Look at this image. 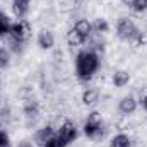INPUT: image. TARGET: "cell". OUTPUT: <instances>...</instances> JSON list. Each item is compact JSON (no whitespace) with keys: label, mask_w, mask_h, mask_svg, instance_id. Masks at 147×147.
Returning a JSON list of instances; mask_svg holds the SVG:
<instances>
[{"label":"cell","mask_w":147,"mask_h":147,"mask_svg":"<svg viewBox=\"0 0 147 147\" xmlns=\"http://www.w3.org/2000/svg\"><path fill=\"white\" fill-rule=\"evenodd\" d=\"M43 147H67V146H65V144H63V140L55 134V135H53V137H51V139H50V140H48Z\"/></svg>","instance_id":"cell-21"},{"label":"cell","mask_w":147,"mask_h":147,"mask_svg":"<svg viewBox=\"0 0 147 147\" xmlns=\"http://www.w3.org/2000/svg\"><path fill=\"white\" fill-rule=\"evenodd\" d=\"M55 134H57V132H55V128H53L51 125H45V127L38 128L36 132H34V142H36L39 147H43Z\"/></svg>","instance_id":"cell-6"},{"label":"cell","mask_w":147,"mask_h":147,"mask_svg":"<svg viewBox=\"0 0 147 147\" xmlns=\"http://www.w3.org/2000/svg\"><path fill=\"white\" fill-rule=\"evenodd\" d=\"M0 80H2V79H0Z\"/></svg>","instance_id":"cell-26"},{"label":"cell","mask_w":147,"mask_h":147,"mask_svg":"<svg viewBox=\"0 0 147 147\" xmlns=\"http://www.w3.org/2000/svg\"><path fill=\"white\" fill-rule=\"evenodd\" d=\"M118 110H120V113H121V115H125V116L132 115L134 111L137 110V99H135L132 94L123 96V98L120 99V103H118Z\"/></svg>","instance_id":"cell-8"},{"label":"cell","mask_w":147,"mask_h":147,"mask_svg":"<svg viewBox=\"0 0 147 147\" xmlns=\"http://www.w3.org/2000/svg\"><path fill=\"white\" fill-rule=\"evenodd\" d=\"M92 31L94 33H99V34H105V33H108L110 31V24H108V21L106 19H96L94 22H92Z\"/></svg>","instance_id":"cell-17"},{"label":"cell","mask_w":147,"mask_h":147,"mask_svg":"<svg viewBox=\"0 0 147 147\" xmlns=\"http://www.w3.org/2000/svg\"><path fill=\"white\" fill-rule=\"evenodd\" d=\"M10 144V137L5 130H0V147H9Z\"/></svg>","instance_id":"cell-22"},{"label":"cell","mask_w":147,"mask_h":147,"mask_svg":"<svg viewBox=\"0 0 147 147\" xmlns=\"http://www.w3.org/2000/svg\"><path fill=\"white\" fill-rule=\"evenodd\" d=\"M84 135L87 139H92V140H101L106 134V128H105V123H103V118L98 111H92L87 115V120L84 121Z\"/></svg>","instance_id":"cell-2"},{"label":"cell","mask_w":147,"mask_h":147,"mask_svg":"<svg viewBox=\"0 0 147 147\" xmlns=\"http://www.w3.org/2000/svg\"><path fill=\"white\" fill-rule=\"evenodd\" d=\"M140 103H142V108L147 111V94L144 96V98H142V99H140Z\"/></svg>","instance_id":"cell-24"},{"label":"cell","mask_w":147,"mask_h":147,"mask_svg":"<svg viewBox=\"0 0 147 147\" xmlns=\"http://www.w3.org/2000/svg\"><path fill=\"white\" fill-rule=\"evenodd\" d=\"M134 43L137 46H147V31L146 29H139V33L134 38Z\"/></svg>","instance_id":"cell-20"},{"label":"cell","mask_w":147,"mask_h":147,"mask_svg":"<svg viewBox=\"0 0 147 147\" xmlns=\"http://www.w3.org/2000/svg\"><path fill=\"white\" fill-rule=\"evenodd\" d=\"M57 135L63 140L65 146H69V144L75 142V139H77V135H79V130H77V127H75L74 121L65 120V121L57 128Z\"/></svg>","instance_id":"cell-5"},{"label":"cell","mask_w":147,"mask_h":147,"mask_svg":"<svg viewBox=\"0 0 147 147\" xmlns=\"http://www.w3.org/2000/svg\"><path fill=\"white\" fill-rule=\"evenodd\" d=\"M24 118H26V121L28 123H34L38 120V116H39V105H38V101L34 99H28L26 103H24Z\"/></svg>","instance_id":"cell-7"},{"label":"cell","mask_w":147,"mask_h":147,"mask_svg":"<svg viewBox=\"0 0 147 147\" xmlns=\"http://www.w3.org/2000/svg\"><path fill=\"white\" fill-rule=\"evenodd\" d=\"M111 80H113V86L123 87V86H127V84L130 82V74L127 72V70H115Z\"/></svg>","instance_id":"cell-13"},{"label":"cell","mask_w":147,"mask_h":147,"mask_svg":"<svg viewBox=\"0 0 147 147\" xmlns=\"http://www.w3.org/2000/svg\"><path fill=\"white\" fill-rule=\"evenodd\" d=\"M137 33H139V28L130 17H121L116 22V36L121 41H134Z\"/></svg>","instance_id":"cell-3"},{"label":"cell","mask_w":147,"mask_h":147,"mask_svg":"<svg viewBox=\"0 0 147 147\" xmlns=\"http://www.w3.org/2000/svg\"><path fill=\"white\" fill-rule=\"evenodd\" d=\"M17 147H34V146H33L29 140H21V142L17 144Z\"/></svg>","instance_id":"cell-23"},{"label":"cell","mask_w":147,"mask_h":147,"mask_svg":"<svg viewBox=\"0 0 147 147\" xmlns=\"http://www.w3.org/2000/svg\"><path fill=\"white\" fill-rule=\"evenodd\" d=\"M82 103H84L86 106H94V105H98V103H99V91L94 89V87L84 89V92H82Z\"/></svg>","instance_id":"cell-11"},{"label":"cell","mask_w":147,"mask_h":147,"mask_svg":"<svg viewBox=\"0 0 147 147\" xmlns=\"http://www.w3.org/2000/svg\"><path fill=\"white\" fill-rule=\"evenodd\" d=\"M67 43H69V46H72V48H77V46L84 45V43H86V39L80 36L79 33H75L74 29H70V31H69V34H67Z\"/></svg>","instance_id":"cell-16"},{"label":"cell","mask_w":147,"mask_h":147,"mask_svg":"<svg viewBox=\"0 0 147 147\" xmlns=\"http://www.w3.org/2000/svg\"><path fill=\"white\" fill-rule=\"evenodd\" d=\"M99 69V55L92 50H84L75 58V74L77 79L82 82H87L94 77V74Z\"/></svg>","instance_id":"cell-1"},{"label":"cell","mask_w":147,"mask_h":147,"mask_svg":"<svg viewBox=\"0 0 147 147\" xmlns=\"http://www.w3.org/2000/svg\"><path fill=\"white\" fill-rule=\"evenodd\" d=\"M10 65V50L0 46V69H7Z\"/></svg>","instance_id":"cell-18"},{"label":"cell","mask_w":147,"mask_h":147,"mask_svg":"<svg viewBox=\"0 0 147 147\" xmlns=\"http://www.w3.org/2000/svg\"><path fill=\"white\" fill-rule=\"evenodd\" d=\"M121 2H123L125 5H130V2H132V0H121Z\"/></svg>","instance_id":"cell-25"},{"label":"cell","mask_w":147,"mask_h":147,"mask_svg":"<svg viewBox=\"0 0 147 147\" xmlns=\"http://www.w3.org/2000/svg\"><path fill=\"white\" fill-rule=\"evenodd\" d=\"M12 12L17 19H24L29 12V0H12Z\"/></svg>","instance_id":"cell-12"},{"label":"cell","mask_w":147,"mask_h":147,"mask_svg":"<svg viewBox=\"0 0 147 147\" xmlns=\"http://www.w3.org/2000/svg\"><path fill=\"white\" fill-rule=\"evenodd\" d=\"M31 36V24L26 21V19H17L16 22H12V28H10V39H16V41H21V43H26Z\"/></svg>","instance_id":"cell-4"},{"label":"cell","mask_w":147,"mask_h":147,"mask_svg":"<svg viewBox=\"0 0 147 147\" xmlns=\"http://www.w3.org/2000/svg\"><path fill=\"white\" fill-rule=\"evenodd\" d=\"M135 14H142L147 10V0H132L130 5H128Z\"/></svg>","instance_id":"cell-19"},{"label":"cell","mask_w":147,"mask_h":147,"mask_svg":"<svg viewBox=\"0 0 147 147\" xmlns=\"http://www.w3.org/2000/svg\"><path fill=\"white\" fill-rule=\"evenodd\" d=\"M72 29L75 31V33H79L80 36L86 39V41H87V39H89V36L94 33V31H92V22H89L87 19H79V21L74 24Z\"/></svg>","instance_id":"cell-10"},{"label":"cell","mask_w":147,"mask_h":147,"mask_svg":"<svg viewBox=\"0 0 147 147\" xmlns=\"http://www.w3.org/2000/svg\"><path fill=\"white\" fill-rule=\"evenodd\" d=\"M55 45V36L50 29H41L38 34V46L41 50H51Z\"/></svg>","instance_id":"cell-9"},{"label":"cell","mask_w":147,"mask_h":147,"mask_svg":"<svg viewBox=\"0 0 147 147\" xmlns=\"http://www.w3.org/2000/svg\"><path fill=\"white\" fill-rule=\"evenodd\" d=\"M10 28H12V21L5 12H0V38H7L10 34Z\"/></svg>","instance_id":"cell-14"},{"label":"cell","mask_w":147,"mask_h":147,"mask_svg":"<svg viewBox=\"0 0 147 147\" xmlns=\"http://www.w3.org/2000/svg\"><path fill=\"white\" fill-rule=\"evenodd\" d=\"M110 147H132V140L127 134H116L110 140Z\"/></svg>","instance_id":"cell-15"}]
</instances>
